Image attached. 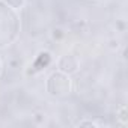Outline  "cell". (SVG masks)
Segmentation results:
<instances>
[{
	"label": "cell",
	"mask_w": 128,
	"mask_h": 128,
	"mask_svg": "<svg viewBox=\"0 0 128 128\" xmlns=\"http://www.w3.org/2000/svg\"><path fill=\"white\" fill-rule=\"evenodd\" d=\"M47 90L51 96H56V98L66 96L72 90V82L68 74L62 71H56L50 74V77L47 78Z\"/></svg>",
	"instance_id": "6da1fadb"
},
{
	"label": "cell",
	"mask_w": 128,
	"mask_h": 128,
	"mask_svg": "<svg viewBox=\"0 0 128 128\" xmlns=\"http://www.w3.org/2000/svg\"><path fill=\"white\" fill-rule=\"evenodd\" d=\"M78 66H80V60L77 59V56L74 54H65L62 56L57 62V68L59 71L65 72V74H74L78 71Z\"/></svg>",
	"instance_id": "7a4b0ae2"
},
{
	"label": "cell",
	"mask_w": 128,
	"mask_h": 128,
	"mask_svg": "<svg viewBox=\"0 0 128 128\" xmlns=\"http://www.w3.org/2000/svg\"><path fill=\"white\" fill-rule=\"evenodd\" d=\"M50 62H51V54L48 53V51H41L38 56H36V59H35V62L32 63V72H38V71H41L42 68H45V66H48L50 65Z\"/></svg>",
	"instance_id": "3957f363"
},
{
	"label": "cell",
	"mask_w": 128,
	"mask_h": 128,
	"mask_svg": "<svg viewBox=\"0 0 128 128\" xmlns=\"http://www.w3.org/2000/svg\"><path fill=\"white\" fill-rule=\"evenodd\" d=\"M116 116H118V119L120 120V124L125 126V124H126V108H125V106H120V107L118 108Z\"/></svg>",
	"instance_id": "277c9868"
},
{
	"label": "cell",
	"mask_w": 128,
	"mask_h": 128,
	"mask_svg": "<svg viewBox=\"0 0 128 128\" xmlns=\"http://www.w3.org/2000/svg\"><path fill=\"white\" fill-rule=\"evenodd\" d=\"M5 3H6L9 8H12V9H20V8L24 6L26 0H5Z\"/></svg>",
	"instance_id": "5b68a950"
},
{
	"label": "cell",
	"mask_w": 128,
	"mask_h": 128,
	"mask_svg": "<svg viewBox=\"0 0 128 128\" xmlns=\"http://www.w3.org/2000/svg\"><path fill=\"white\" fill-rule=\"evenodd\" d=\"M45 119H47V116H45L44 112H36V113L33 114V122H35L36 125H42V124L45 122Z\"/></svg>",
	"instance_id": "8992f818"
},
{
	"label": "cell",
	"mask_w": 128,
	"mask_h": 128,
	"mask_svg": "<svg viewBox=\"0 0 128 128\" xmlns=\"http://www.w3.org/2000/svg\"><path fill=\"white\" fill-rule=\"evenodd\" d=\"M63 36H65V32H63L60 27H54V29H53V32H51V38H53L54 41H59V39H62Z\"/></svg>",
	"instance_id": "52a82bcc"
},
{
	"label": "cell",
	"mask_w": 128,
	"mask_h": 128,
	"mask_svg": "<svg viewBox=\"0 0 128 128\" xmlns=\"http://www.w3.org/2000/svg\"><path fill=\"white\" fill-rule=\"evenodd\" d=\"M78 126H98V124L94 120H82L78 122Z\"/></svg>",
	"instance_id": "ba28073f"
},
{
	"label": "cell",
	"mask_w": 128,
	"mask_h": 128,
	"mask_svg": "<svg viewBox=\"0 0 128 128\" xmlns=\"http://www.w3.org/2000/svg\"><path fill=\"white\" fill-rule=\"evenodd\" d=\"M108 44H110L108 47H110L112 50H118V48H119V41H118V39H112Z\"/></svg>",
	"instance_id": "9c48e42d"
},
{
	"label": "cell",
	"mask_w": 128,
	"mask_h": 128,
	"mask_svg": "<svg viewBox=\"0 0 128 128\" xmlns=\"http://www.w3.org/2000/svg\"><path fill=\"white\" fill-rule=\"evenodd\" d=\"M18 65H20V59H15V60H11V62H9V66L14 68V70H15Z\"/></svg>",
	"instance_id": "30bf717a"
}]
</instances>
